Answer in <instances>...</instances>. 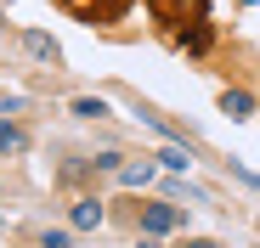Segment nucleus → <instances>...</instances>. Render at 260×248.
<instances>
[{"label": "nucleus", "mask_w": 260, "mask_h": 248, "mask_svg": "<svg viewBox=\"0 0 260 248\" xmlns=\"http://www.w3.org/2000/svg\"><path fill=\"white\" fill-rule=\"evenodd\" d=\"M68 248H74V242H68Z\"/></svg>", "instance_id": "obj_15"}, {"label": "nucleus", "mask_w": 260, "mask_h": 248, "mask_svg": "<svg viewBox=\"0 0 260 248\" xmlns=\"http://www.w3.org/2000/svg\"><path fill=\"white\" fill-rule=\"evenodd\" d=\"M74 118H108V102L102 96H79L74 102Z\"/></svg>", "instance_id": "obj_10"}, {"label": "nucleus", "mask_w": 260, "mask_h": 248, "mask_svg": "<svg viewBox=\"0 0 260 248\" xmlns=\"http://www.w3.org/2000/svg\"><path fill=\"white\" fill-rule=\"evenodd\" d=\"M57 6H62L74 23H85V28H113V23L130 17L136 0H57Z\"/></svg>", "instance_id": "obj_2"}, {"label": "nucleus", "mask_w": 260, "mask_h": 248, "mask_svg": "<svg viewBox=\"0 0 260 248\" xmlns=\"http://www.w3.org/2000/svg\"><path fill=\"white\" fill-rule=\"evenodd\" d=\"M17 39H23V51H28L34 62H51V68L62 62V46H57V39H51V34H40V28H23Z\"/></svg>", "instance_id": "obj_3"}, {"label": "nucleus", "mask_w": 260, "mask_h": 248, "mask_svg": "<svg viewBox=\"0 0 260 248\" xmlns=\"http://www.w3.org/2000/svg\"><path fill=\"white\" fill-rule=\"evenodd\" d=\"M176 226H181V209H170V203H147V209H142V231L147 237H164Z\"/></svg>", "instance_id": "obj_4"}, {"label": "nucleus", "mask_w": 260, "mask_h": 248, "mask_svg": "<svg viewBox=\"0 0 260 248\" xmlns=\"http://www.w3.org/2000/svg\"><path fill=\"white\" fill-rule=\"evenodd\" d=\"M0 34H6V17H0Z\"/></svg>", "instance_id": "obj_13"}, {"label": "nucleus", "mask_w": 260, "mask_h": 248, "mask_svg": "<svg viewBox=\"0 0 260 248\" xmlns=\"http://www.w3.org/2000/svg\"><path fill=\"white\" fill-rule=\"evenodd\" d=\"M142 248H158V242H142Z\"/></svg>", "instance_id": "obj_14"}, {"label": "nucleus", "mask_w": 260, "mask_h": 248, "mask_svg": "<svg viewBox=\"0 0 260 248\" xmlns=\"http://www.w3.org/2000/svg\"><path fill=\"white\" fill-rule=\"evenodd\" d=\"M68 220H74V231H96L102 226V203L96 197H79L74 209H68Z\"/></svg>", "instance_id": "obj_5"}, {"label": "nucleus", "mask_w": 260, "mask_h": 248, "mask_svg": "<svg viewBox=\"0 0 260 248\" xmlns=\"http://www.w3.org/2000/svg\"><path fill=\"white\" fill-rule=\"evenodd\" d=\"M221 113H232V118H249V113H254V96H249V91H226V96H221Z\"/></svg>", "instance_id": "obj_7"}, {"label": "nucleus", "mask_w": 260, "mask_h": 248, "mask_svg": "<svg viewBox=\"0 0 260 248\" xmlns=\"http://www.w3.org/2000/svg\"><path fill=\"white\" fill-rule=\"evenodd\" d=\"M119 181L124 186H147L153 181V163H119Z\"/></svg>", "instance_id": "obj_9"}, {"label": "nucleus", "mask_w": 260, "mask_h": 248, "mask_svg": "<svg viewBox=\"0 0 260 248\" xmlns=\"http://www.w3.org/2000/svg\"><path fill=\"white\" fill-rule=\"evenodd\" d=\"M147 12L164 34L187 39L192 28H209V0H147Z\"/></svg>", "instance_id": "obj_1"}, {"label": "nucleus", "mask_w": 260, "mask_h": 248, "mask_svg": "<svg viewBox=\"0 0 260 248\" xmlns=\"http://www.w3.org/2000/svg\"><path fill=\"white\" fill-rule=\"evenodd\" d=\"M158 163H164V170H192V141H170L158 152Z\"/></svg>", "instance_id": "obj_6"}, {"label": "nucleus", "mask_w": 260, "mask_h": 248, "mask_svg": "<svg viewBox=\"0 0 260 248\" xmlns=\"http://www.w3.org/2000/svg\"><path fill=\"white\" fill-rule=\"evenodd\" d=\"M23 147H28V136L17 130L12 118H0V152H23Z\"/></svg>", "instance_id": "obj_8"}, {"label": "nucleus", "mask_w": 260, "mask_h": 248, "mask_svg": "<svg viewBox=\"0 0 260 248\" xmlns=\"http://www.w3.org/2000/svg\"><path fill=\"white\" fill-rule=\"evenodd\" d=\"M187 248H215V242H209V237H192V242H187Z\"/></svg>", "instance_id": "obj_12"}, {"label": "nucleus", "mask_w": 260, "mask_h": 248, "mask_svg": "<svg viewBox=\"0 0 260 248\" xmlns=\"http://www.w3.org/2000/svg\"><path fill=\"white\" fill-rule=\"evenodd\" d=\"M23 107V96H0V113H17Z\"/></svg>", "instance_id": "obj_11"}]
</instances>
